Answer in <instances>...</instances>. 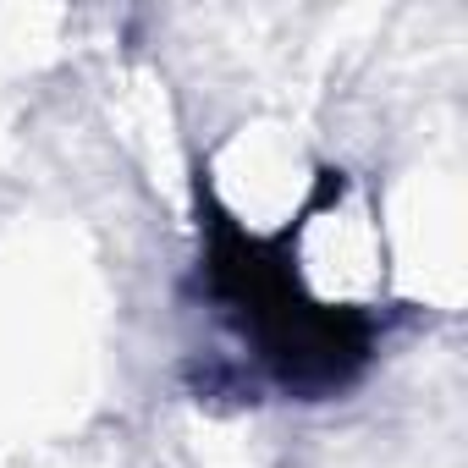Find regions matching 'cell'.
<instances>
[{"label":"cell","instance_id":"obj_1","mask_svg":"<svg viewBox=\"0 0 468 468\" xmlns=\"http://www.w3.org/2000/svg\"><path fill=\"white\" fill-rule=\"evenodd\" d=\"M298 276L320 303H364L380 287L375 226L358 204H331L298 231Z\"/></svg>","mask_w":468,"mask_h":468}]
</instances>
